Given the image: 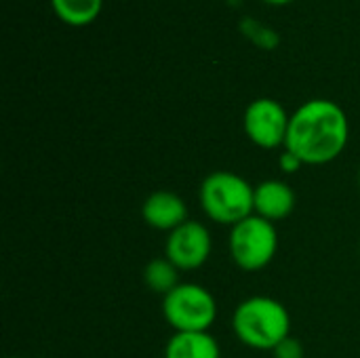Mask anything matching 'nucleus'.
I'll return each mask as SVG.
<instances>
[{"mask_svg": "<svg viewBox=\"0 0 360 358\" xmlns=\"http://www.w3.org/2000/svg\"><path fill=\"white\" fill-rule=\"evenodd\" d=\"M162 317L175 331H209L217 319L215 295L198 283H179L162 298Z\"/></svg>", "mask_w": 360, "mask_h": 358, "instance_id": "39448f33", "label": "nucleus"}, {"mask_svg": "<svg viewBox=\"0 0 360 358\" xmlns=\"http://www.w3.org/2000/svg\"><path fill=\"white\" fill-rule=\"evenodd\" d=\"M240 30L249 40H253V44H257L262 49H276L278 46V34L272 27L259 23L257 19H251V17L243 19Z\"/></svg>", "mask_w": 360, "mask_h": 358, "instance_id": "ddd939ff", "label": "nucleus"}, {"mask_svg": "<svg viewBox=\"0 0 360 358\" xmlns=\"http://www.w3.org/2000/svg\"><path fill=\"white\" fill-rule=\"evenodd\" d=\"M350 139L348 114L338 101L310 99L291 112L285 148L304 165H329L342 156Z\"/></svg>", "mask_w": 360, "mask_h": 358, "instance_id": "f257e3e1", "label": "nucleus"}, {"mask_svg": "<svg viewBox=\"0 0 360 358\" xmlns=\"http://www.w3.org/2000/svg\"><path fill=\"white\" fill-rule=\"evenodd\" d=\"M291 114L272 97L253 99L243 114V129L249 141L262 150L285 148Z\"/></svg>", "mask_w": 360, "mask_h": 358, "instance_id": "423d86ee", "label": "nucleus"}, {"mask_svg": "<svg viewBox=\"0 0 360 358\" xmlns=\"http://www.w3.org/2000/svg\"><path fill=\"white\" fill-rule=\"evenodd\" d=\"M11 358H21V357H11Z\"/></svg>", "mask_w": 360, "mask_h": 358, "instance_id": "a211bd4d", "label": "nucleus"}, {"mask_svg": "<svg viewBox=\"0 0 360 358\" xmlns=\"http://www.w3.org/2000/svg\"><path fill=\"white\" fill-rule=\"evenodd\" d=\"M55 17L70 27L91 25L103 8V0H51Z\"/></svg>", "mask_w": 360, "mask_h": 358, "instance_id": "9b49d317", "label": "nucleus"}, {"mask_svg": "<svg viewBox=\"0 0 360 358\" xmlns=\"http://www.w3.org/2000/svg\"><path fill=\"white\" fill-rule=\"evenodd\" d=\"M255 186L234 171H213L198 188L202 213L219 226H236L255 213Z\"/></svg>", "mask_w": 360, "mask_h": 358, "instance_id": "7ed1b4c3", "label": "nucleus"}, {"mask_svg": "<svg viewBox=\"0 0 360 358\" xmlns=\"http://www.w3.org/2000/svg\"><path fill=\"white\" fill-rule=\"evenodd\" d=\"M141 217L154 230L173 232L175 228L188 222V205L179 194L169 190H158L143 200Z\"/></svg>", "mask_w": 360, "mask_h": 358, "instance_id": "6e6552de", "label": "nucleus"}, {"mask_svg": "<svg viewBox=\"0 0 360 358\" xmlns=\"http://www.w3.org/2000/svg\"><path fill=\"white\" fill-rule=\"evenodd\" d=\"M274 358H304V346L300 340H295L293 335H289L287 340H283L274 350Z\"/></svg>", "mask_w": 360, "mask_h": 358, "instance_id": "4468645a", "label": "nucleus"}, {"mask_svg": "<svg viewBox=\"0 0 360 358\" xmlns=\"http://www.w3.org/2000/svg\"><path fill=\"white\" fill-rule=\"evenodd\" d=\"M266 4H272V6H287V4H291L293 0H264Z\"/></svg>", "mask_w": 360, "mask_h": 358, "instance_id": "dca6fc26", "label": "nucleus"}, {"mask_svg": "<svg viewBox=\"0 0 360 358\" xmlns=\"http://www.w3.org/2000/svg\"><path fill=\"white\" fill-rule=\"evenodd\" d=\"M359 186H360V169H359Z\"/></svg>", "mask_w": 360, "mask_h": 358, "instance_id": "f3484780", "label": "nucleus"}, {"mask_svg": "<svg viewBox=\"0 0 360 358\" xmlns=\"http://www.w3.org/2000/svg\"><path fill=\"white\" fill-rule=\"evenodd\" d=\"M143 285L150 291L165 298L169 291H173L179 285V270L167 257L152 260L143 268Z\"/></svg>", "mask_w": 360, "mask_h": 358, "instance_id": "f8f14e48", "label": "nucleus"}, {"mask_svg": "<svg viewBox=\"0 0 360 358\" xmlns=\"http://www.w3.org/2000/svg\"><path fill=\"white\" fill-rule=\"evenodd\" d=\"M228 251L243 272H259L268 268L278 251L276 226L259 215H249L230 228Z\"/></svg>", "mask_w": 360, "mask_h": 358, "instance_id": "20e7f679", "label": "nucleus"}, {"mask_svg": "<svg viewBox=\"0 0 360 358\" xmlns=\"http://www.w3.org/2000/svg\"><path fill=\"white\" fill-rule=\"evenodd\" d=\"M165 358H221V348L209 331H181L169 338Z\"/></svg>", "mask_w": 360, "mask_h": 358, "instance_id": "9d476101", "label": "nucleus"}, {"mask_svg": "<svg viewBox=\"0 0 360 358\" xmlns=\"http://www.w3.org/2000/svg\"><path fill=\"white\" fill-rule=\"evenodd\" d=\"M213 251L211 232L205 224L188 219L173 232H169L165 241V257L179 272H194L202 268Z\"/></svg>", "mask_w": 360, "mask_h": 358, "instance_id": "0eeeda50", "label": "nucleus"}, {"mask_svg": "<svg viewBox=\"0 0 360 358\" xmlns=\"http://www.w3.org/2000/svg\"><path fill=\"white\" fill-rule=\"evenodd\" d=\"M295 203L297 198L293 188L283 179H264L255 186V198H253L255 215L272 224L287 219L293 213Z\"/></svg>", "mask_w": 360, "mask_h": 358, "instance_id": "1a4fd4ad", "label": "nucleus"}, {"mask_svg": "<svg viewBox=\"0 0 360 358\" xmlns=\"http://www.w3.org/2000/svg\"><path fill=\"white\" fill-rule=\"evenodd\" d=\"M232 329L247 348L272 352L291 335V314L283 302L270 295H253L236 306Z\"/></svg>", "mask_w": 360, "mask_h": 358, "instance_id": "f03ea898", "label": "nucleus"}, {"mask_svg": "<svg viewBox=\"0 0 360 358\" xmlns=\"http://www.w3.org/2000/svg\"><path fill=\"white\" fill-rule=\"evenodd\" d=\"M302 167H306L295 154H291V152H287V150H283V154L278 156V169L283 171V173H287V175H293V173H297Z\"/></svg>", "mask_w": 360, "mask_h": 358, "instance_id": "2eb2a0df", "label": "nucleus"}]
</instances>
